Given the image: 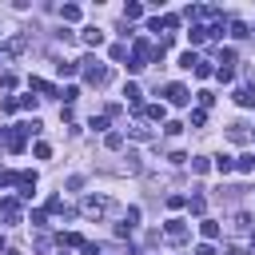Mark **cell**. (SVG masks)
Listing matches in <instances>:
<instances>
[{
	"instance_id": "21",
	"label": "cell",
	"mask_w": 255,
	"mask_h": 255,
	"mask_svg": "<svg viewBox=\"0 0 255 255\" xmlns=\"http://www.w3.org/2000/svg\"><path fill=\"white\" fill-rule=\"evenodd\" d=\"M140 16H144L140 4H128V8H124V20H140Z\"/></svg>"
},
{
	"instance_id": "20",
	"label": "cell",
	"mask_w": 255,
	"mask_h": 255,
	"mask_svg": "<svg viewBox=\"0 0 255 255\" xmlns=\"http://www.w3.org/2000/svg\"><path fill=\"white\" fill-rule=\"evenodd\" d=\"M179 64H183V68H191V72H196V64H200V56H196V52H183V56H179Z\"/></svg>"
},
{
	"instance_id": "5",
	"label": "cell",
	"mask_w": 255,
	"mask_h": 255,
	"mask_svg": "<svg viewBox=\"0 0 255 255\" xmlns=\"http://www.w3.org/2000/svg\"><path fill=\"white\" fill-rule=\"evenodd\" d=\"M80 40H84L88 48H100V44H104V32H100V28H84V32H80Z\"/></svg>"
},
{
	"instance_id": "3",
	"label": "cell",
	"mask_w": 255,
	"mask_h": 255,
	"mask_svg": "<svg viewBox=\"0 0 255 255\" xmlns=\"http://www.w3.org/2000/svg\"><path fill=\"white\" fill-rule=\"evenodd\" d=\"M164 96H168V104H176V108H183V104L191 100L183 84H168V88H164Z\"/></svg>"
},
{
	"instance_id": "6",
	"label": "cell",
	"mask_w": 255,
	"mask_h": 255,
	"mask_svg": "<svg viewBox=\"0 0 255 255\" xmlns=\"http://www.w3.org/2000/svg\"><path fill=\"white\" fill-rule=\"evenodd\" d=\"M235 104L239 108H251L255 104V88H235Z\"/></svg>"
},
{
	"instance_id": "29",
	"label": "cell",
	"mask_w": 255,
	"mask_h": 255,
	"mask_svg": "<svg viewBox=\"0 0 255 255\" xmlns=\"http://www.w3.org/2000/svg\"><path fill=\"white\" fill-rule=\"evenodd\" d=\"M196 76H200V80H207V76H211V64H204V60H200V64H196Z\"/></svg>"
},
{
	"instance_id": "31",
	"label": "cell",
	"mask_w": 255,
	"mask_h": 255,
	"mask_svg": "<svg viewBox=\"0 0 255 255\" xmlns=\"http://www.w3.org/2000/svg\"><path fill=\"white\" fill-rule=\"evenodd\" d=\"M196 255H215V247H211V243H200V247H196Z\"/></svg>"
},
{
	"instance_id": "1",
	"label": "cell",
	"mask_w": 255,
	"mask_h": 255,
	"mask_svg": "<svg viewBox=\"0 0 255 255\" xmlns=\"http://www.w3.org/2000/svg\"><path fill=\"white\" fill-rule=\"evenodd\" d=\"M80 64H84V80H88L92 88H104V84H108V68H104L96 56H84Z\"/></svg>"
},
{
	"instance_id": "11",
	"label": "cell",
	"mask_w": 255,
	"mask_h": 255,
	"mask_svg": "<svg viewBox=\"0 0 255 255\" xmlns=\"http://www.w3.org/2000/svg\"><path fill=\"white\" fill-rule=\"evenodd\" d=\"M231 168H235V159H231V155H215V172H219V176H228Z\"/></svg>"
},
{
	"instance_id": "27",
	"label": "cell",
	"mask_w": 255,
	"mask_h": 255,
	"mask_svg": "<svg viewBox=\"0 0 255 255\" xmlns=\"http://www.w3.org/2000/svg\"><path fill=\"white\" fill-rule=\"evenodd\" d=\"M235 231H251V215H235Z\"/></svg>"
},
{
	"instance_id": "28",
	"label": "cell",
	"mask_w": 255,
	"mask_h": 255,
	"mask_svg": "<svg viewBox=\"0 0 255 255\" xmlns=\"http://www.w3.org/2000/svg\"><path fill=\"white\" fill-rule=\"evenodd\" d=\"M207 40V28H191V44H204Z\"/></svg>"
},
{
	"instance_id": "12",
	"label": "cell",
	"mask_w": 255,
	"mask_h": 255,
	"mask_svg": "<svg viewBox=\"0 0 255 255\" xmlns=\"http://www.w3.org/2000/svg\"><path fill=\"white\" fill-rule=\"evenodd\" d=\"M24 44H28L24 36H12V40H8L4 48H0V52H4V56H12V52H24Z\"/></svg>"
},
{
	"instance_id": "30",
	"label": "cell",
	"mask_w": 255,
	"mask_h": 255,
	"mask_svg": "<svg viewBox=\"0 0 255 255\" xmlns=\"http://www.w3.org/2000/svg\"><path fill=\"white\" fill-rule=\"evenodd\" d=\"M8 183H20V176H12V172H0V187H8Z\"/></svg>"
},
{
	"instance_id": "23",
	"label": "cell",
	"mask_w": 255,
	"mask_h": 255,
	"mask_svg": "<svg viewBox=\"0 0 255 255\" xmlns=\"http://www.w3.org/2000/svg\"><path fill=\"white\" fill-rule=\"evenodd\" d=\"M60 243H68V247H84V239H80L76 231H68V235H60Z\"/></svg>"
},
{
	"instance_id": "17",
	"label": "cell",
	"mask_w": 255,
	"mask_h": 255,
	"mask_svg": "<svg viewBox=\"0 0 255 255\" xmlns=\"http://www.w3.org/2000/svg\"><path fill=\"white\" fill-rule=\"evenodd\" d=\"M235 168H239V172H255V155H239Z\"/></svg>"
},
{
	"instance_id": "16",
	"label": "cell",
	"mask_w": 255,
	"mask_h": 255,
	"mask_svg": "<svg viewBox=\"0 0 255 255\" xmlns=\"http://www.w3.org/2000/svg\"><path fill=\"white\" fill-rule=\"evenodd\" d=\"M124 96H128V104H136V108H140V96H144V92H140L136 84H128V88H124Z\"/></svg>"
},
{
	"instance_id": "15",
	"label": "cell",
	"mask_w": 255,
	"mask_h": 255,
	"mask_svg": "<svg viewBox=\"0 0 255 255\" xmlns=\"http://www.w3.org/2000/svg\"><path fill=\"white\" fill-rule=\"evenodd\" d=\"M187 207H191V215H204V211H207V200H204V196H191Z\"/></svg>"
},
{
	"instance_id": "4",
	"label": "cell",
	"mask_w": 255,
	"mask_h": 255,
	"mask_svg": "<svg viewBox=\"0 0 255 255\" xmlns=\"http://www.w3.org/2000/svg\"><path fill=\"white\" fill-rule=\"evenodd\" d=\"M164 231H168L172 243H183V239H187V223H183V219H168V228H164Z\"/></svg>"
},
{
	"instance_id": "10",
	"label": "cell",
	"mask_w": 255,
	"mask_h": 255,
	"mask_svg": "<svg viewBox=\"0 0 255 255\" xmlns=\"http://www.w3.org/2000/svg\"><path fill=\"white\" fill-rule=\"evenodd\" d=\"M28 84H32V92H40V96H56V88H52L48 80H40V76H32Z\"/></svg>"
},
{
	"instance_id": "7",
	"label": "cell",
	"mask_w": 255,
	"mask_h": 255,
	"mask_svg": "<svg viewBox=\"0 0 255 255\" xmlns=\"http://www.w3.org/2000/svg\"><path fill=\"white\" fill-rule=\"evenodd\" d=\"M200 231H204V239L211 243V239H219V223H215V219H200Z\"/></svg>"
},
{
	"instance_id": "19",
	"label": "cell",
	"mask_w": 255,
	"mask_h": 255,
	"mask_svg": "<svg viewBox=\"0 0 255 255\" xmlns=\"http://www.w3.org/2000/svg\"><path fill=\"white\" fill-rule=\"evenodd\" d=\"M231 140H235V144L247 140V124H231Z\"/></svg>"
},
{
	"instance_id": "32",
	"label": "cell",
	"mask_w": 255,
	"mask_h": 255,
	"mask_svg": "<svg viewBox=\"0 0 255 255\" xmlns=\"http://www.w3.org/2000/svg\"><path fill=\"white\" fill-rule=\"evenodd\" d=\"M0 247H4V235H0Z\"/></svg>"
},
{
	"instance_id": "13",
	"label": "cell",
	"mask_w": 255,
	"mask_h": 255,
	"mask_svg": "<svg viewBox=\"0 0 255 255\" xmlns=\"http://www.w3.org/2000/svg\"><path fill=\"white\" fill-rule=\"evenodd\" d=\"M56 72H60V76H76L80 64H76V60H64V64H56Z\"/></svg>"
},
{
	"instance_id": "18",
	"label": "cell",
	"mask_w": 255,
	"mask_h": 255,
	"mask_svg": "<svg viewBox=\"0 0 255 255\" xmlns=\"http://www.w3.org/2000/svg\"><path fill=\"white\" fill-rule=\"evenodd\" d=\"M144 116H148V120H164V104H148Z\"/></svg>"
},
{
	"instance_id": "24",
	"label": "cell",
	"mask_w": 255,
	"mask_h": 255,
	"mask_svg": "<svg viewBox=\"0 0 255 255\" xmlns=\"http://www.w3.org/2000/svg\"><path fill=\"white\" fill-rule=\"evenodd\" d=\"M219 64H223V68H231V64H235V52L223 48V52H219Z\"/></svg>"
},
{
	"instance_id": "33",
	"label": "cell",
	"mask_w": 255,
	"mask_h": 255,
	"mask_svg": "<svg viewBox=\"0 0 255 255\" xmlns=\"http://www.w3.org/2000/svg\"><path fill=\"white\" fill-rule=\"evenodd\" d=\"M251 239H255V231H251Z\"/></svg>"
},
{
	"instance_id": "2",
	"label": "cell",
	"mask_w": 255,
	"mask_h": 255,
	"mask_svg": "<svg viewBox=\"0 0 255 255\" xmlns=\"http://www.w3.org/2000/svg\"><path fill=\"white\" fill-rule=\"evenodd\" d=\"M108 211H112V200H104V196H88L84 200V215L88 219H104Z\"/></svg>"
},
{
	"instance_id": "14",
	"label": "cell",
	"mask_w": 255,
	"mask_h": 255,
	"mask_svg": "<svg viewBox=\"0 0 255 255\" xmlns=\"http://www.w3.org/2000/svg\"><path fill=\"white\" fill-rule=\"evenodd\" d=\"M231 36H235V40H243V36H251V28H247L243 20H231Z\"/></svg>"
},
{
	"instance_id": "26",
	"label": "cell",
	"mask_w": 255,
	"mask_h": 255,
	"mask_svg": "<svg viewBox=\"0 0 255 255\" xmlns=\"http://www.w3.org/2000/svg\"><path fill=\"white\" fill-rule=\"evenodd\" d=\"M204 120H207V112H204V108L191 112V128H204Z\"/></svg>"
},
{
	"instance_id": "25",
	"label": "cell",
	"mask_w": 255,
	"mask_h": 255,
	"mask_svg": "<svg viewBox=\"0 0 255 255\" xmlns=\"http://www.w3.org/2000/svg\"><path fill=\"white\" fill-rule=\"evenodd\" d=\"M132 136H136V140H152V128H144V124H136V128H132Z\"/></svg>"
},
{
	"instance_id": "9",
	"label": "cell",
	"mask_w": 255,
	"mask_h": 255,
	"mask_svg": "<svg viewBox=\"0 0 255 255\" xmlns=\"http://www.w3.org/2000/svg\"><path fill=\"white\" fill-rule=\"evenodd\" d=\"M32 191H36V176H32V172H24V176H20V196L28 200Z\"/></svg>"
},
{
	"instance_id": "22",
	"label": "cell",
	"mask_w": 255,
	"mask_h": 255,
	"mask_svg": "<svg viewBox=\"0 0 255 255\" xmlns=\"http://www.w3.org/2000/svg\"><path fill=\"white\" fill-rule=\"evenodd\" d=\"M60 16H64V20H80V8H76V4H64Z\"/></svg>"
},
{
	"instance_id": "8",
	"label": "cell",
	"mask_w": 255,
	"mask_h": 255,
	"mask_svg": "<svg viewBox=\"0 0 255 255\" xmlns=\"http://www.w3.org/2000/svg\"><path fill=\"white\" fill-rule=\"evenodd\" d=\"M0 211H4V219H8V223H16V219H20V207H16V200H0Z\"/></svg>"
}]
</instances>
